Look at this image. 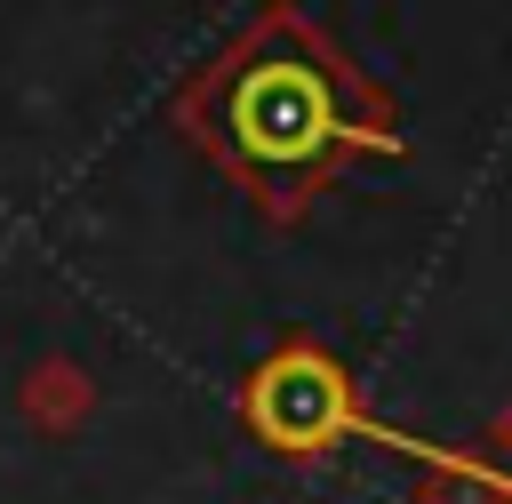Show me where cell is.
<instances>
[{"label": "cell", "instance_id": "6da1fadb", "mask_svg": "<svg viewBox=\"0 0 512 504\" xmlns=\"http://www.w3.org/2000/svg\"><path fill=\"white\" fill-rule=\"evenodd\" d=\"M176 128L264 216H304L328 176L400 152L384 88L288 0H272L176 88Z\"/></svg>", "mask_w": 512, "mask_h": 504}, {"label": "cell", "instance_id": "7a4b0ae2", "mask_svg": "<svg viewBox=\"0 0 512 504\" xmlns=\"http://www.w3.org/2000/svg\"><path fill=\"white\" fill-rule=\"evenodd\" d=\"M240 416H248V432H256L272 456H296V464L328 456L336 440H376V448H392V456H440V448H424V440H408V432H384V424L360 408L344 360H328L320 344H280L272 360H256L248 384H240ZM440 464H456V472L480 480L488 496H512V480H504L496 464H480V456H440Z\"/></svg>", "mask_w": 512, "mask_h": 504}]
</instances>
